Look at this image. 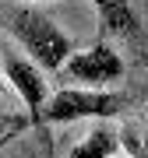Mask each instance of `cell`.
<instances>
[{"label": "cell", "instance_id": "1", "mask_svg": "<svg viewBox=\"0 0 148 158\" xmlns=\"http://www.w3.org/2000/svg\"><path fill=\"white\" fill-rule=\"evenodd\" d=\"M4 28L21 42V49L32 53V60L42 70L57 74L63 67V60L71 56V39L60 32V25L50 14L35 11V7H14L4 14Z\"/></svg>", "mask_w": 148, "mask_h": 158}, {"label": "cell", "instance_id": "2", "mask_svg": "<svg viewBox=\"0 0 148 158\" xmlns=\"http://www.w3.org/2000/svg\"><path fill=\"white\" fill-rule=\"evenodd\" d=\"M127 106L124 95L99 88H60L57 95H46V102L35 109V119L42 123H74V119H109L120 116Z\"/></svg>", "mask_w": 148, "mask_h": 158}, {"label": "cell", "instance_id": "3", "mask_svg": "<svg viewBox=\"0 0 148 158\" xmlns=\"http://www.w3.org/2000/svg\"><path fill=\"white\" fill-rule=\"evenodd\" d=\"M60 70H63V81H71V85L99 88V85H113V81L124 77V60L113 46L95 42L92 49L78 53V56H67Z\"/></svg>", "mask_w": 148, "mask_h": 158}, {"label": "cell", "instance_id": "4", "mask_svg": "<svg viewBox=\"0 0 148 158\" xmlns=\"http://www.w3.org/2000/svg\"><path fill=\"white\" fill-rule=\"evenodd\" d=\"M4 74H7V81H11V88L18 91V98H21L32 113L46 102V77L39 74V67H35L32 60L18 56L14 49H4Z\"/></svg>", "mask_w": 148, "mask_h": 158}, {"label": "cell", "instance_id": "5", "mask_svg": "<svg viewBox=\"0 0 148 158\" xmlns=\"http://www.w3.org/2000/svg\"><path fill=\"white\" fill-rule=\"evenodd\" d=\"M95 4L99 18H102V28L116 32V35H137L141 32V21H137V11L131 0H92Z\"/></svg>", "mask_w": 148, "mask_h": 158}, {"label": "cell", "instance_id": "6", "mask_svg": "<svg viewBox=\"0 0 148 158\" xmlns=\"http://www.w3.org/2000/svg\"><path fill=\"white\" fill-rule=\"evenodd\" d=\"M116 151H120L116 130L109 127V123H99L85 141H78V144L71 148V158H113Z\"/></svg>", "mask_w": 148, "mask_h": 158}, {"label": "cell", "instance_id": "7", "mask_svg": "<svg viewBox=\"0 0 148 158\" xmlns=\"http://www.w3.org/2000/svg\"><path fill=\"white\" fill-rule=\"evenodd\" d=\"M113 130H116L120 151H127L131 158H148V127L141 119H120Z\"/></svg>", "mask_w": 148, "mask_h": 158}, {"label": "cell", "instance_id": "8", "mask_svg": "<svg viewBox=\"0 0 148 158\" xmlns=\"http://www.w3.org/2000/svg\"><path fill=\"white\" fill-rule=\"evenodd\" d=\"M7 127H18V119H7V116H0V134H4Z\"/></svg>", "mask_w": 148, "mask_h": 158}, {"label": "cell", "instance_id": "9", "mask_svg": "<svg viewBox=\"0 0 148 158\" xmlns=\"http://www.w3.org/2000/svg\"><path fill=\"white\" fill-rule=\"evenodd\" d=\"M0 91H4V77H0Z\"/></svg>", "mask_w": 148, "mask_h": 158}, {"label": "cell", "instance_id": "10", "mask_svg": "<svg viewBox=\"0 0 148 158\" xmlns=\"http://www.w3.org/2000/svg\"><path fill=\"white\" fill-rule=\"evenodd\" d=\"M35 4H46V0H35Z\"/></svg>", "mask_w": 148, "mask_h": 158}]
</instances>
